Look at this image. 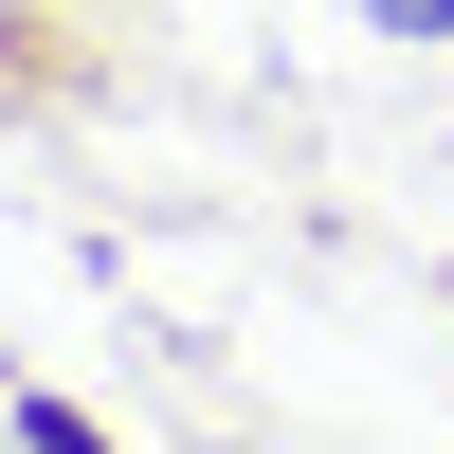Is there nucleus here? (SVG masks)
I'll use <instances>...</instances> for the list:
<instances>
[{
	"label": "nucleus",
	"mask_w": 454,
	"mask_h": 454,
	"mask_svg": "<svg viewBox=\"0 0 454 454\" xmlns=\"http://www.w3.org/2000/svg\"><path fill=\"white\" fill-rule=\"evenodd\" d=\"M364 19H400V36H436V19H454V0H364Z\"/></svg>",
	"instance_id": "obj_1"
}]
</instances>
